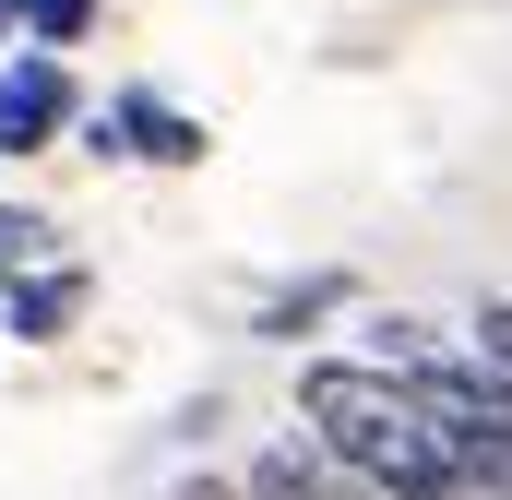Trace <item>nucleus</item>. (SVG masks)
<instances>
[{
  "mask_svg": "<svg viewBox=\"0 0 512 500\" xmlns=\"http://www.w3.org/2000/svg\"><path fill=\"white\" fill-rule=\"evenodd\" d=\"M12 36H24V0H0V48H12Z\"/></svg>",
  "mask_w": 512,
  "mask_h": 500,
  "instance_id": "nucleus-12",
  "label": "nucleus"
},
{
  "mask_svg": "<svg viewBox=\"0 0 512 500\" xmlns=\"http://www.w3.org/2000/svg\"><path fill=\"white\" fill-rule=\"evenodd\" d=\"M48 215H24V203H0V274H24V262H48Z\"/></svg>",
  "mask_w": 512,
  "mask_h": 500,
  "instance_id": "nucleus-8",
  "label": "nucleus"
},
{
  "mask_svg": "<svg viewBox=\"0 0 512 500\" xmlns=\"http://www.w3.org/2000/svg\"><path fill=\"white\" fill-rule=\"evenodd\" d=\"M298 417H310V441H322L334 465H358L382 500H477L465 465H453V441H441V417L417 405L405 370L310 358V370H298Z\"/></svg>",
  "mask_w": 512,
  "mask_h": 500,
  "instance_id": "nucleus-1",
  "label": "nucleus"
},
{
  "mask_svg": "<svg viewBox=\"0 0 512 500\" xmlns=\"http://www.w3.org/2000/svg\"><path fill=\"white\" fill-rule=\"evenodd\" d=\"M0 322H12L24 346H60V334L84 322V274H72V262H24V274H0Z\"/></svg>",
  "mask_w": 512,
  "mask_h": 500,
  "instance_id": "nucleus-6",
  "label": "nucleus"
},
{
  "mask_svg": "<svg viewBox=\"0 0 512 500\" xmlns=\"http://www.w3.org/2000/svg\"><path fill=\"white\" fill-rule=\"evenodd\" d=\"M96 36V0H24V48H84Z\"/></svg>",
  "mask_w": 512,
  "mask_h": 500,
  "instance_id": "nucleus-7",
  "label": "nucleus"
},
{
  "mask_svg": "<svg viewBox=\"0 0 512 500\" xmlns=\"http://www.w3.org/2000/svg\"><path fill=\"white\" fill-rule=\"evenodd\" d=\"M251 500H382L358 465H334L322 441H274V453H251V477H239Z\"/></svg>",
  "mask_w": 512,
  "mask_h": 500,
  "instance_id": "nucleus-5",
  "label": "nucleus"
},
{
  "mask_svg": "<svg viewBox=\"0 0 512 500\" xmlns=\"http://www.w3.org/2000/svg\"><path fill=\"white\" fill-rule=\"evenodd\" d=\"M72 120H84L72 48H12V60H0V155H48Z\"/></svg>",
  "mask_w": 512,
  "mask_h": 500,
  "instance_id": "nucleus-3",
  "label": "nucleus"
},
{
  "mask_svg": "<svg viewBox=\"0 0 512 500\" xmlns=\"http://www.w3.org/2000/svg\"><path fill=\"white\" fill-rule=\"evenodd\" d=\"M84 143H96V155H131V167H203V120L167 108L155 84H120V96L84 120Z\"/></svg>",
  "mask_w": 512,
  "mask_h": 500,
  "instance_id": "nucleus-4",
  "label": "nucleus"
},
{
  "mask_svg": "<svg viewBox=\"0 0 512 500\" xmlns=\"http://www.w3.org/2000/svg\"><path fill=\"white\" fill-rule=\"evenodd\" d=\"M477 358L512 381V298H489V310H477Z\"/></svg>",
  "mask_w": 512,
  "mask_h": 500,
  "instance_id": "nucleus-10",
  "label": "nucleus"
},
{
  "mask_svg": "<svg viewBox=\"0 0 512 500\" xmlns=\"http://www.w3.org/2000/svg\"><path fill=\"white\" fill-rule=\"evenodd\" d=\"M334 298H346V286L322 274V286H298V298H274V310H262V334H298V322H310V310H334Z\"/></svg>",
  "mask_w": 512,
  "mask_h": 500,
  "instance_id": "nucleus-9",
  "label": "nucleus"
},
{
  "mask_svg": "<svg viewBox=\"0 0 512 500\" xmlns=\"http://www.w3.org/2000/svg\"><path fill=\"white\" fill-rule=\"evenodd\" d=\"M382 334H393V370L417 381V405L441 417L465 489H477V500H512V381L489 370V358H429L417 322H382Z\"/></svg>",
  "mask_w": 512,
  "mask_h": 500,
  "instance_id": "nucleus-2",
  "label": "nucleus"
},
{
  "mask_svg": "<svg viewBox=\"0 0 512 500\" xmlns=\"http://www.w3.org/2000/svg\"><path fill=\"white\" fill-rule=\"evenodd\" d=\"M167 500H251V489H239V477H179Z\"/></svg>",
  "mask_w": 512,
  "mask_h": 500,
  "instance_id": "nucleus-11",
  "label": "nucleus"
}]
</instances>
